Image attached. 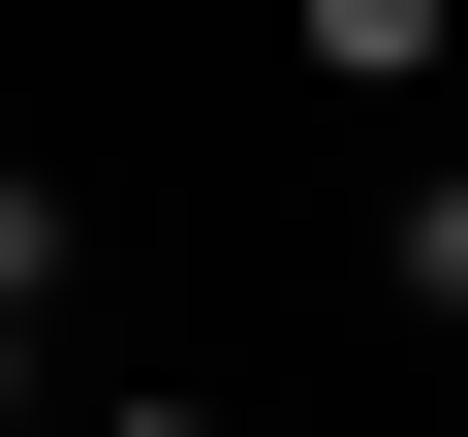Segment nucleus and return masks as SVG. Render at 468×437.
<instances>
[{
    "label": "nucleus",
    "mask_w": 468,
    "mask_h": 437,
    "mask_svg": "<svg viewBox=\"0 0 468 437\" xmlns=\"http://www.w3.org/2000/svg\"><path fill=\"white\" fill-rule=\"evenodd\" d=\"M437 187H468V125H437Z\"/></svg>",
    "instance_id": "4"
},
{
    "label": "nucleus",
    "mask_w": 468,
    "mask_h": 437,
    "mask_svg": "<svg viewBox=\"0 0 468 437\" xmlns=\"http://www.w3.org/2000/svg\"><path fill=\"white\" fill-rule=\"evenodd\" d=\"M32 344H63V313H0V437H32Z\"/></svg>",
    "instance_id": "3"
},
{
    "label": "nucleus",
    "mask_w": 468,
    "mask_h": 437,
    "mask_svg": "<svg viewBox=\"0 0 468 437\" xmlns=\"http://www.w3.org/2000/svg\"><path fill=\"white\" fill-rule=\"evenodd\" d=\"M94 437H250V406H187V375H156V406H94Z\"/></svg>",
    "instance_id": "2"
},
{
    "label": "nucleus",
    "mask_w": 468,
    "mask_h": 437,
    "mask_svg": "<svg viewBox=\"0 0 468 437\" xmlns=\"http://www.w3.org/2000/svg\"><path fill=\"white\" fill-rule=\"evenodd\" d=\"M282 63H313V94H437V63H468V0H282Z\"/></svg>",
    "instance_id": "1"
}]
</instances>
